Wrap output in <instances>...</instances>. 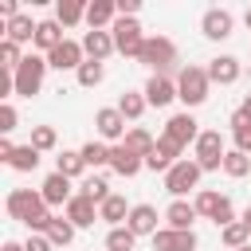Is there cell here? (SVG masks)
I'll list each match as a JSON object with an SVG mask.
<instances>
[{"mask_svg":"<svg viewBox=\"0 0 251 251\" xmlns=\"http://www.w3.org/2000/svg\"><path fill=\"white\" fill-rule=\"evenodd\" d=\"M4 208H8V216L12 220H20L27 231H35V235H47V227H51V208H47V200L35 192V188H12L8 192V200H4Z\"/></svg>","mask_w":251,"mask_h":251,"instance_id":"1","label":"cell"},{"mask_svg":"<svg viewBox=\"0 0 251 251\" xmlns=\"http://www.w3.org/2000/svg\"><path fill=\"white\" fill-rule=\"evenodd\" d=\"M208 90H212V78H208V67H180L176 71V98L192 110V106H204L208 102Z\"/></svg>","mask_w":251,"mask_h":251,"instance_id":"2","label":"cell"},{"mask_svg":"<svg viewBox=\"0 0 251 251\" xmlns=\"http://www.w3.org/2000/svg\"><path fill=\"white\" fill-rule=\"evenodd\" d=\"M137 63H145L153 75H169V71H176V43L169 35H149Z\"/></svg>","mask_w":251,"mask_h":251,"instance_id":"3","label":"cell"},{"mask_svg":"<svg viewBox=\"0 0 251 251\" xmlns=\"http://www.w3.org/2000/svg\"><path fill=\"white\" fill-rule=\"evenodd\" d=\"M200 176H204V169L184 157V161H176V165L165 173V188H169L173 200H184L188 192H200Z\"/></svg>","mask_w":251,"mask_h":251,"instance_id":"4","label":"cell"},{"mask_svg":"<svg viewBox=\"0 0 251 251\" xmlns=\"http://www.w3.org/2000/svg\"><path fill=\"white\" fill-rule=\"evenodd\" d=\"M110 35H114V47H118V55H126V59H141V51H145V31H141V24L137 20H126V16H118L114 20V27H110Z\"/></svg>","mask_w":251,"mask_h":251,"instance_id":"5","label":"cell"},{"mask_svg":"<svg viewBox=\"0 0 251 251\" xmlns=\"http://www.w3.org/2000/svg\"><path fill=\"white\" fill-rule=\"evenodd\" d=\"M192 161L204 169V173H220L224 169V153H227V145H224V133L220 129H204L200 137H196V145H192Z\"/></svg>","mask_w":251,"mask_h":251,"instance_id":"6","label":"cell"},{"mask_svg":"<svg viewBox=\"0 0 251 251\" xmlns=\"http://www.w3.org/2000/svg\"><path fill=\"white\" fill-rule=\"evenodd\" d=\"M47 55H24L20 71H16V94L20 98H35L43 90V75H47Z\"/></svg>","mask_w":251,"mask_h":251,"instance_id":"7","label":"cell"},{"mask_svg":"<svg viewBox=\"0 0 251 251\" xmlns=\"http://www.w3.org/2000/svg\"><path fill=\"white\" fill-rule=\"evenodd\" d=\"M94 129H98V141H106V145H122L126 141V118L118 114V106H102L98 114H94Z\"/></svg>","mask_w":251,"mask_h":251,"instance_id":"8","label":"cell"},{"mask_svg":"<svg viewBox=\"0 0 251 251\" xmlns=\"http://www.w3.org/2000/svg\"><path fill=\"white\" fill-rule=\"evenodd\" d=\"M204 129H200V122L184 110V114H173L169 122H165V137L169 141H176L180 149H188V145H196V137H200Z\"/></svg>","mask_w":251,"mask_h":251,"instance_id":"9","label":"cell"},{"mask_svg":"<svg viewBox=\"0 0 251 251\" xmlns=\"http://www.w3.org/2000/svg\"><path fill=\"white\" fill-rule=\"evenodd\" d=\"M47 63L55 67V71H78L82 63H86V51H82V39H63L51 55H47Z\"/></svg>","mask_w":251,"mask_h":251,"instance_id":"10","label":"cell"},{"mask_svg":"<svg viewBox=\"0 0 251 251\" xmlns=\"http://www.w3.org/2000/svg\"><path fill=\"white\" fill-rule=\"evenodd\" d=\"M180 153H184V149H180L176 141H169V137L161 133V137H157V149H153V153L145 157V169H153V173H169V169H173L176 161H184Z\"/></svg>","mask_w":251,"mask_h":251,"instance_id":"11","label":"cell"},{"mask_svg":"<svg viewBox=\"0 0 251 251\" xmlns=\"http://www.w3.org/2000/svg\"><path fill=\"white\" fill-rule=\"evenodd\" d=\"M231 27H235V16L227 12V8H208L204 16H200V31L208 35V39H227L231 35Z\"/></svg>","mask_w":251,"mask_h":251,"instance_id":"12","label":"cell"},{"mask_svg":"<svg viewBox=\"0 0 251 251\" xmlns=\"http://www.w3.org/2000/svg\"><path fill=\"white\" fill-rule=\"evenodd\" d=\"M200 239L196 231H176V227H161L153 235V251H196Z\"/></svg>","mask_w":251,"mask_h":251,"instance_id":"13","label":"cell"},{"mask_svg":"<svg viewBox=\"0 0 251 251\" xmlns=\"http://www.w3.org/2000/svg\"><path fill=\"white\" fill-rule=\"evenodd\" d=\"M39 196L47 200V208H67V204L75 200V192H71V180H67L63 173H51V176L39 184Z\"/></svg>","mask_w":251,"mask_h":251,"instance_id":"14","label":"cell"},{"mask_svg":"<svg viewBox=\"0 0 251 251\" xmlns=\"http://www.w3.org/2000/svg\"><path fill=\"white\" fill-rule=\"evenodd\" d=\"M141 94H145V102H149V106H157V110H161V106H169V102L176 98V78H169V75H149V82H145V90H141Z\"/></svg>","mask_w":251,"mask_h":251,"instance_id":"15","label":"cell"},{"mask_svg":"<svg viewBox=\"0 0 251 251\" xmlns=\"http://www.w3.org/2000/svg\"><path fill=\"white\" fill-rule=\"evenodd\" d=\"M239 75H243V67H239L235 55H216V59H208V78H212V82L231 86V82H239Z\"/></svg>","mask_w":251,"mask_h":251,"instance_id":"16","label":"cell"},{"mask_svg":"<svg viewBox=\"0 0 251 251\" xmlns=\"http://www.w3.org/2000/svg\"><path fill=\"white\" fill-rule=\"evenodd\" d=\"M157 220H165V216H157V208H153V204H133V212H129L126 227H129L133 235H157V231H161V227H157Z\"/></svg>","mask_w":251,"mask_h":251,"instance_id":"17","label":"cell"},{"mask_svg":"<svg viewBox=\"0 0 251 251\" xmlns=\"http://www.w3.org/2000/svg\"><path fill=\"white\" fill-rule=\"evenodd\" d=\"M114 20H118L114 0H90L86 4V27L90 31H106V27H114Z\"/></svg>","mask_w":251,"mask_h":251,"instance_id":"18","label":"cell"},{"mask_svg":"<svg viewBox=\"0 0 251 251\" xmlns=\"http://www.w3.org/2000/svg\"><path fill=\"white\" fill-rule=\"evenodd\" d=\"M82 51H86V59L106 63L118 47H114V35H110V31H82Z\"/></svg>","mask_w":251,"mask_h":251,"instance_id":"19","label":"cell"},{"mask_svg":"<svg viewBox=\"0 0 251 251\" xmlns=\"http://www.w3.org/2000/svg\"><path fill=\"white\" fill-rule=\"evenodd\" d=\"M110 169H114L118 176H137V173L145 169V157H137V153L126 149V145H110Z\"/></svg>","mask_w":251,"mask_h":251,"instance_id":"20","label":"cell"},{"mask_svg":"<svg viewBox=\"0 0 251 251\" xmlns=\"http://www.w3.org/2000/svg\"><path fill=\"white\" fill-rule=\"evenodd\" d=\"M63 216H67L75 227H94V220H102V216H98V204L86 200V196H78V192H75V200L63 208Z\"/></svg>","mask_w":251,"mask_h":251,"instance_id":"21","label":"cell"},{"mask_svg":"<svg viewBox=\"0 0 251 251\" xmlns=\"http://www.w3.org/2000/svg\"><path fill=\"white\" fill-rule=\"evenodd\" d=\"M196 204H188V200H173L169 208H165V227H176V231H192V224H196Z\"/></svg>","mask_w":251,"mask_h":251,"instance_id":"22","label":"cell"},{"mask_svg":"<svg viewBox=\"0 0 251 251\" xmlns=\"http://www.w3.org/2000/svg\"><path fill=\"white\" fill-rule=\"evenodd\" d=\"M35 31H39V24L31 16H24V12L4 24V39H12V43H35Z\"/></svg>","mask_w":251,"mask_h":251,"instance_id":"23","label":"cell"},{"mask_svg":"<svg viewBox=\"0 0 251 251\" xmlns=\"http://www.w3.org/2000/svg\"><path fill=\"white\" fill-rule=\"evenodd\" d=\"M67 35H63V24L59 20H39V31H35V47L43 51V55H51L59 43H63Z\"/></svg>","mask_w":251,"mask_h":251,"instance_id":"24","label":"cell"},{"mask_svg":"<svg viewBox=\"0 0 251 251\" xmlns=\"http://www.w3.org/2000/svg\"><path fill=\"white\" fill-rule=\"evenodd\" d=\"M39 157H43V153H39L35 145H16V149H12V157H8L4 165H8V169H16V173H35V169H39Z\"/></svg>","mask_w":251,"mask_h":251,"instance_id":"25","label":"cell"},{"mask_svg":"<svg viewBox=\"0 0 251 251\" xmlns=\"http://www.w3.org/2000/svg\"><path fill=\"white\" fill-rule=\"evenodd\" d=\"M55 20L63 27H78V24H86V4L82 0H59L55 4Z\"/></svg>","mask_w":251,"mask_h":251,"instance_id":"26","label":"cell"},{"mask_svg":"<svg viewBox=\"0 0 251 251\" xmlns=\"http://www.w3.org/2000/svg\"><path fill=\"white\" fill-rule=\"evenodd\" d=\"M55 173H63L67 180H75V176H82V173H86V161H82V149H63V153L55 157Z\"/></svg>","mask_w":251,"mask_h":251,"instance_id":"27","label":"cell"},{"mask_svg":"<svg viewBox=\"0 0 251 251\" xmlns=\"http://www.w3.org/2000/svg\"><path fill=\"white\" fill-rule=\"evenodd\" d=\"M78 196H86V200H94V204L102 208V204H106L114 192H110V180H106L102 173H94V176H86V180L78 184Z\"/></svg>","mask_w":251,"mask_h":251,"instance_id":"28","label":"cell"},{"mask_svg":"<svg viewBox=\"0 0 251 251\" xmlns=\"http://www.w3.org/2000/svg\"><path fill=\"white\" fill-rule=\"evenodd\" d=\"M129 212H133V208H129V204H126V196H118V192H114V196L98 208V216H102L110 227H122V224L129 220Z\"/></svg>","mask_w":251,"mask_h":251,"instance_id":"29","label":"cell"},{"mask_svg":"<svg viewBox=\"0 0 251 251\" xmlns=\"http://www.w3.org/2000/svg\"><path fill=\"white\" fill-rule=\"evenodd\" d=\"M122 145H126V149H133L137 157H149V153L157 149V137H153L149 129H141V126H133V129L126 133V141H122Z\"/></svg>","mask_w":251,"mask_h":251,"instance_id":"30","label":"cell"},{"mask_svg":"<svg viewBox=\"0 0 251 251\" xmlns=\"http://www.w3.org/2000/svg\"><path fill=\"white\" fill-rule=\"evenodd\" d=\"M145 106H149V102H145V94H137V90H126V94L118 98V114H122L126 122H137V118L145 114Z\"/></svg>","mask_w":251,"mask_h":251,"instance_id":"31","label":"cell"},{"mask_svg":"<svg viewBox=\"0 0 251 251\" xmlns=\"http://www.w3.org/2000/svg\"><path fill=\"white\" fill-rule=\"evenodd\" d=\"M251 173V153H239V149H227L224 153V176H231V180H239V176H247Z\"/></svg>","mask_w":251,"mask_h":251,"instance_id":"32","label":"cell"},{"mask_svg":"<svg viewBox=\"0 0 251 251\" xmlns=\"http://www.w3.org/2000/svg\"><path fill=\"white\" fill-rule=\"evenodd\" d=\"M220 239H224V247L239 251V247H247V243H251V231H247V224H243V220H235V224L220 227Z\"/></svg>","mask_w":251,"mask_h":251,"instance_id":"33","label":"cell"},{"mask_svg":"<svg viewBox=\"0 0 251 251\" xmlns=\"http://www.w3.org/2000/svg\"><path fill=\"white\" fill-rule=\"evenodd\" d=\"M82 161H86V169H106L110 165V145L106 141H86L82 145Z\"/></svg>","mask_w":251,"mask_h":251,"instance_id":"34","label":"cell"},{"mask_svg":"<svg viewBox=\"0 0 251 251\" xmlns=\"http://www.w3.org/2000/svg\"><path fill=\"white\" fill-rule=\"evenodd\" d=\"M75 231H78V227H75L67 216H55V220H51V227H47V239H51L55 247H67V243L75 239Z\"/></svg>","mask_w":251,"mask_h":251,"instance_id":"35","label":"cell"},{"mask_svg":"<svg viewBox=\"0 0 251 251\" xmlns=\"http://www.w3.org/2000/svg\"><path fill=\"white\" fill-rule=\"evenodd\" d=\"M75 78H78V86H86V90H94L102 78H106V67L102 63H94V59H86L78 71H75Z\"/></svg>","mask_w":251,"mask_h":251,"instance_id":"36","label":"cell"},{"mask_svg":"<svg viewBox=\"0 0 251 251\" xmlns=\"http://www.w3.org/2000/svg\"><path fill=\"white\" fill-rule=\"evenodd\" d=\"M133 243H137V235H133L126 224L106 231V251H133Z\"/></svg>","mask_w":251,"mask_h":251,"instance_id":"37","label":"cell"},{"mask_svg":"<svg viewBox=\"0 0 251 251\" xmlns=\"http://www.w3.org/2000/svg\"><path fill=\"white\" fill-rule=\"evenodd\" d=\"M27 145H35L39 153H51L55 145H59V133H55V126H31V141Z\"/></svg>","mask_w":251,"mask_h":251,"instance_id":"38","label":"cell"},{"mask_svg":"<svg viewBox=\"0 0 251 251\" xmlns=\"http://www.w3.org/2000/svg\"><path fill=\"white\" fill-rule=\"evenodd\" d=\"M192 204H196V212H200L204 220H212V216H216V208L224 204V192H212V188H200Z\"/></svg>","mask_w":251,"mask_h":251,"instance_id":"39","label":"cell"},{"mask_svg":"<svg viewBox=\"0 0 251 251\" xmlns=\"http://www.w3.org/2000/svg\"><path fill=\"white\" fill-rule=\"evenodd\" d=\"M20 63H24V55H20V43H12V39H0V67H4V71H20Z\"/></svg>","mask_w":251,"mask_h":251,"instance_id":"40","label":"cell"},{"mask_svg":"<svg viewBox=\"0 0 251 251\" xmlns=\"http://www.w3.org/2000/svg\"><path fill=\"white\" fill-rule=\"evenodd\" d=\"M16 122H20L16 106H12V102H0V133H4V137H8L12 129H16Z\"/></svg>","mask_w":251,"mask_h":251,"instance_id":"41","label":"cell"},{"mask_svg":"<svg viewBox=\"0 0 251 251\" xmlns=\"http://www.w3.org/2000/svg\"><path fill=\"white\" fill-rule=\"evenodd\" d=\"M24 251H55V243H51L47 235H35V231H27V239H24Z\"/></svg>","mask_w":251,"mask_h":251,"instance_id":"42","label":"cell"},{"mask_svg":"<svg viewBox=\"0 0 251 251\" xmlns=\"http://www.w3.org/2000/svg\"><path fill=\"white\" fill-rule=\"evenodd\" d=\"M227 126H231V133H239V129H251V114L239 106V110L231 114V122H227Z\"/></svg>","mask_w":251,"mask_h":251,"instance_id":"43","label":"cell"},{"mask_svg":"<svg viewBox=\"0 0 251 251\" xmlns=\"http://www.w3.org/2000/svg\"><path fill=\"white\" fill-rule=\"evenodd\" d=\"M0 251H24V243H16V239H8V243H4Z\"/></svg>","mask_w":251,"mask_h":251,"instance_id":"44","label":"cell"},{"mask_svg":"<svg viewBox=\"0 0 251 251\" xmlns=\"http://www.w3.org/2000/svg\"><path fill=\"white\" fill-rule=\"evenodd\" d=\"M239 220H243V224H247V231H251V204L243 208V216H239Z\"/></svg>","mask_w":251,"mask_h":251,"instance_id":"45","label":"cell"},{"mask_svg":"<svg viewBox=\"0 0 251 251\" xmlns=\"http://www.w3.org/2000/svg\"><path fill=\"white\" fill-rule=\"evenodd\" d=\"M243 110H247V114H251V94H247V98H243Z\"/></svg>","mask_w":251,"mask_h":251,"instance_id":"46","label":"cell"},{"mask_svg":"<svg viewBox=\"0 0 251 251\" xmlns=\"http://www.w3.org/2000/svg\"><path fill=\"white\" fill-rule=\"evenodd\" d=\"M243 20H247V27H251V8H247V16H243Z\"/></svg>","mask_w":251,"mask_h":251,"instance_id":"47","label":"cell"},{"mask_svg":"<svg viewBox=\"0 0 251 251\" xmlns=\"http://www.w3.org/2000/svg\"><path fill=\"white\" fill-rule=\"evenodd\" d=\"M239 251H251V243H247V247H239Z\"/></svg>","mask_w":251,"mask_h":251,"instance_id":"48","label":"cell"}]
</instances>
